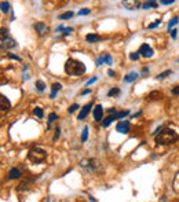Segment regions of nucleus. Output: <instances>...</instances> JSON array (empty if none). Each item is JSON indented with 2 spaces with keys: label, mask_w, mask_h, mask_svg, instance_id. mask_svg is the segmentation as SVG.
Wrapping results in <instances>:
<instances>
[{
  "label": "nucleus",
  "mask_w": 179,
  "mask_h": 202,
  "mask_svg": "<svg viewBox=\"0 0 179 202\" xmlns=\"http://www.w3.org/2000/svg\"><path fill=\"white\" fill-rule=\"evenodd\" d=\"M65 73L69 74V76H81L86 73V65L81 62V61H77L75 58H69L66 62H65Z\"/></svg>",
  "instance_id": "nucleus-1"
},
{
  "label": "nucleus",
  "mask_w": 179,
  "mask_h": 202,
  "mask_svg": "<svg viewBox=\"0 0 179 202\" xmlns=\"http://www.w3.org/2000/svg\"><path fill=\"white\" fill-rule=\"evenodd\" d=\"M179 135L175 131H172V129H160V132L157 133L156 136V143L157 144H163V146H167V144H172V143H175L176 140H178Z\"/></svg>",
  "instance_id": "nucleus-2"
},
{
  "label": "nucleus",
  "mask_w": 179,
  "mask_h": 202,
  "mask_svg": "<svg viewBox=\"0 0 179 202\" xmlns=\"http://www.w3.org/2000/svg\"><path fill=\"white\" fill-rule=\"evenodd\" d=\"M80 166L87 169L88 172H91V173H99V172L103 171V166H102L101 161L96 160V158H87V160H83V161L80 162Z\"/></svg>",
  "instance_id": "nucleus-3"
},
{
  "label": "nucleus",
  "mask_w": 179,
  "mask_h": 202,
  "mask_svg": "<svg viewBox=\"0 0 179 202\" xmlns=\"http://www.w3.org/2000/svg\"><path fill=\"white\" fill-rule=\"evenodd\" d=\"M28 160L33 164H41L47 160V153L46 150H43V148L40 147H33L29 150V153H28Z\"/></svg>",
  "instance_id": "nucleus-4"
},
{
  "label": "nucleus",
  "mask_w": 179,
  "mask_h": 202,
  "mask_svg": "<svg viewBox=\"0 0 179 202\" xmlns=\"http://www.w3.org/2000/svg\"><path fill=\"white\" fill-rule=\"evenodd\" d=\"M138 52H139V55L143 56V58H152L153 54H154L153 48L149 46V44H142V46L139 47V50H138Z\"/></svg>",
  "instance_id": "nucleus-5"
},
{
  "label": "nucleus",
  "mask_w": 179,
  "mask_h": 202,
  "mask_svg": "<svg viewBox=\"0 0 179 202\" xmlns=\"http://www.w3.org/2000/svg\"><path fill=\"white\" fill-rule=\"evenodd\" d=\"M33 28H35V30L37 32L39 36H44V34H47L50 32V28L44 22H36L33 25Z\"/></svg>",
  "instance_id": "nucleus-6"
},
{
  "label": "nucleus",
  "mask_w": 179,
  "mask_h": 202,
  "mask_svg": "<svg viewBox=\"0 0 179 202\" xmlns=\"http://www.w3.org/2000/svg\"><path fill=\"white\" fill-rule=\"evenodd\" d=\"M121 4H123L127 10H136V8L142 7V4H140L139 0H123Z\"/></svg>",
  "instance_id": "nucleus-7"
},
{
  "label": "nucleus",
  "mask_w": 179,
  "mask_h": 202,
  "mask_svg": "<svg viewBox=\"0 0 179 202\" xmlns=\"http://www.w3.org/2000/svg\"><path fill=\"white\" fill-rule=\"evenodd\" d=\"M11 109V102L8 101L7 96L0 93V111H7Z\"/></svg>",
  "instance_id": "nucleus-8"
},
{
  "label": "nucleus",
  "mask_w": 179,
  "mask_h": 202,
  "mask_svg": "<svg viewBox=\"0 0 179 202\" xmlns=\"http://www.w3.org/2000/svg\"><path fill=\"white\" fill-rule=\"evenodd\" d=\"M116 131L118 133H128L130 132V123L124 120V121H120V123H117L116 125Z\"/></svg>",
  "instance_id": "nucleus-9"
},
{
  "label": "nucleus",
  "mask_w": 179,
  "mask_h": 202,
  "mask_svg": "<svg viewBox=\"0 0 179 202\" xmlns=\"http://www.w3.org/2000/svg\"><path fill=\"white\" fill-rule=\"evenodd\" d=\"M32 180H25V181H22V183H19L18 184V187H17V191L18 193H29L32 188Z\"/></svg>",
  "instance_id": "nucleus-10"
},
{
  "label": "nucleus",
  "mask_w": 179,
  "mask_h": 202,
  "mask_svg": "<svg viewBox=\"0 0 179 202\" xmlns=\"http://www.w3.org/2000/svg\"><path fill=\"white\" fill-rule=\"evenodd\" d=\"M92 103H88V105H86V106H83V109L80 110V113H79V116H77V120H84L88 114H90V111H91V109H92Z\"/></svg>",
  "instance_id": "nucleus-11"
},
{
  "label": "nucleus",
  "mask_w": 179,
  "mask_h": 202,
  "mask_svg": "<svg viewBox=\"0 0 179 202\" xmlns=\"http://www.w3.org/2000/svg\"><path fill=\"white\" fill-rule=\"evenodd\" d=\"M92 116H94V120L95 121H102L103 118V107H102V105H96L95 106V109L92 111Z\"/></svg>",
  "instance_id": "nucleus-12"
},
{
  "label": "nucleus",
  "mask_w": 179,
  "mask_h": 202,
  "mask_svg": "<svg viewBox=\"0 0 179 202\" xmlns=\"http://www.w3.org/2000/svg\"><path fill=\"white\" fill-rule=\"evenodd\" d=\"M1 47L6 48V50H13V48L17 47V41L14 39H11V37H7V39H4L1 41Z\"/></svg>",
  "instance_id": "nucleus-13"
},
{
  "label": "nucleus",
  "mask_w": 179,
  "mask_h": 202,
  "mask_svg": "<svg viewBox=\"0 0 179 202\" xmlns=\"http://www.w3.org/2000/svg\"><path fill=\"white\" fill-rule=\"evenodd\" d=\"M22 176V172L19 171L18 168H13L11 171L8 172V179L10 180H14V179H19Z\"/></svg>",
  "instance_id": "nucleus-14"
},
{
  "label": "nucleus",
  "mask_w": 179,
  "mask_h": 202,
  "mask_svg": "<svg viewBox=\"0 0 179 202\" xmlns=\"http://www.w3.org/2000/svg\"><path fill=\"white\" fill-rule=\"evenodd\" d=\"M62 89V85L59 84V83H55V84H53V87H51V95H50V98L51 99H54L55 96H57V93H58V91H61Z\"/></svg>",
  "instance_id": "nucleus-15"
},
{
  "label": "nucleus",
  "mask_w": 179,
  "mask_h": 202,
  "mask_svg": "<svg viewBox=\"0 0 179 202\" xmlns=\"http://www.w3.org/2000/svg\"><path fill=\"white\" fill-rule=\"evenodd\" d=\"M86 40L88 43H98L101 40V36L99 34H95V33H88L86 36Z\"/></svg>",
  "instance_id": "nucleus-16"
},
{
  "label": "nucleus",
  "mask_w": 179,
  "mask_h": 202,
  "mask_svg": "<svg viewBox=\"0 0 179 202\" xmlns=\"http://www.w3.org/2000/svg\"><path fill=\"white\" fill-rule=\"evenodd\" d=\"M138 77H139V74H138L136 72H131V73H128V74L124 77V81L125 83H134Z\"/></svg>",
  "instance_id": "nucleus-17"
},
{
  "label": "nucleus",
  "mask_w": 179,
  "mask_h": 202,
  "mask_svg": "<svg viewBox=\"0 0 179 202\" xmlns=\"http://www.w3.org/2000/svg\"><path fill=\"white\" fill-rule=\"evenodd\" d=\"M157 6H158V4H157L156 0H148L146 3L142 4V8H143V10H149V8H156Z\"/></svg>",
  "instance_id": "nucleus-18"
},
{
  "label": "nucleus",
  "mask_w": 179,
  "mask_h": 202,
  "mask_svg": "<svg viewBox=\"0 0 179 202\" xmlns=\"http://www.w3.org/2000/svg\"><path fill=\"white\" fill-rule=\"evenodd\" d=\"M114 120H116V118H114V114H110V116H108L106 118H105V120H103V121H102V126L108 128V126H109V125L112 124V123H113Z\"/></svg>",
  "instance_id": "nucleus-19"
},
{
  "label": "nucleus",
  "mask_w": 179,
  "mask_h": 202,
  "mask_svg": "<svg viewBox=\"0 0 179 202\" xmlns=\"http://www.w3.org/2000/svg\"><path fill=\"white\" fill-rule=\"evenodd\" d=\"M113 114H114V118H116V120H118V118H124L125 116H128V114H130V110H123V111H114Z\"/></svg>",
  "instance_id": "nucleus-20"
},
{
  "label": "nucleus",
  "mask_w": 179,
  "mask_h": 202,
  "mask_svg": "<svg viewBox=\"0 0 179 202\" xmlns=\"http://www.w3.org/2000/svg\"><path fill=\"white\" fill-rule=\"evenodd\" d=\"M10 37V32H8L7 28H0V40L3 41L4 39Z\"/></svg>",
  "instance_id": "nucleus-21"
},
{
  "label": "nucleus",
  "mask_w": 179,
  "mask_h": 202,
  "mask_svg": "<svg viewBox=\"0 0 179 202\" xmlns=\"http://www.w3.org/2000/svg\"><path fill=\"white\" fill-rule=\"evenodd\" d=\"M0 10L4 13V14H7L8 11L11 10V6H10V3L8 1H3L1 4H0Z\"/></svg>",
  "instance_id": "nucleus-22"
},
{
  "label": "nucleus",
  "mask_w": 179,
  "mask_h": 202,
  "mask_svg": "<svg viewBox=\"0 0 179 202\" xmlns=\"http://www.w3.org/2000/svg\"><path fill=\"white\" fill-rule=\"evenodd\" d=\"M118 95H120V89L118 88H112V89H109V92H108L109 98H116Z\"/></svg>",
  "instance_id": "nucleus-23"
},
{
  "label": "nucleus",
  "mask_w": 179,
  "mask_h": 202,
  "mask_svg": "<svg viewBox=\"0 0 179 202\" xmlns=\"http://www.w3.org/2000/svg\"><path fill=\"white\" fill-rule=\"evenodd\" d=\"M36 88H37V91H39V92H43V91L46 89V84H44V81H43V80H37V81H36Z\"/></svg>",
  "instance_id": "nucleus-24"
},
{
  "label": "nucleus",
  "mask_w": 179,
  "mask_h": 202,
  "mask_svg": "<svg viewBox=\"0 0 179 202\" xmlns=\"http://www.w3.org/2000/svg\"><path fill=\"white\" fill-rule=\"evenodd\" d=\"M171 74H172V70H165V72H163L161 74H158L156 78H157V80H164V78L170 77Z\"/></svg>",
  "instance_id": "nucleus-25"
},
{
  "label": "nucleus",
  "mask_w": 179,
  "mask_h": 202,
  "mask_svg": "<svg viewBox=\"0 0 179 202\" xmlns=\"http://www.w3.org/2000/svg\"><path fill=\"white\" fill-rule=\"evenodd\" d=\"M33 114L36 117H39V118H43V117H44V111H43L41 107H35V109H33Z\"/></svg>",
  "instance_id": "nucleus-26"
},
{
  "label": "nucleus",
  "mask_w": 179,
  "mask_h": 202,
  "mask_svg": "<svg viewBox=\"0 0 179 202\" xmlns=\"http://www.w3.org/2000/svg\"><path fill=\"white\" fill-rule=\"evenodd\" d=\"M88 139V126H84L83 132H81V143H86Z\"/></svg>",
  "instance_id": "nucleus-27"
},
{
  "label": "nucleus",
  "mask_w": 179,
  "mask_h": 202,
  "mask_svg": "<svg viewBox=\"0 0 179 202\" xmlns=\"http://www.w3.org/2000/svg\"><path fill=\"white\" fill-rule=\"evenodd\" d=\"M148 98H149V101H153V99H158V98H161V93H160V92H156V91H154V92L150 93Z\"/></svg>",
  "instance_id": "nucleus-28"
},
{
  "label": "nucleus",
  "mask_w": 179,
  "mask_h": 202,
  "mask_svg": "<svg viewBox=\"0 0 179 202\" xmlns=\"http://www.w3.org/2000/svg\"><path fill=\"white\" fill-rule=\"evenodd\" d=\"M72 17H73V13H72V11H68V13L61 14V15H59V19H69V18H72Z\"/></svg>",
  "instance_id": "nucleus-29"
},
{
  "label": "nucleus",
  "mask_w": 179,
  "mask_h": 202,
  "mask_svg": "<svg viewBox=\"0 0 179 202\" xmlns=\"http://www.w3.org/2000/svg\"><path fill=\"white\" fill-rule=\"evenodd\" d=\"M178 22H179V18H178V17H174L171 21L168 22V29H171L172 26H175V25H176Z\"/></svg>",
  "instance_id": "nucleus-30"
},
{
  "label": "nucleus",
  "mask_w": 179,
  "mask_h": 202,
  "mask_svg": "<svg viewBox=\"0 0 179 202\" xmlns=\"http://www.w3.org/2000/svg\"><path fill=\"white\" fill-rule=\"evenodd\" d=\"M59 136H61V128H59V126H57V128H55V133H54V138H53V140H54V142H57V140L59 139Z\"/></svg>",
  "instance_id": "nucleus-31"
},
{
  "label": "nucleus",
  "mask_w": 179,
  "mask_h": 202,
  "mask_svg": "<svg viewBox=\"0 0 179 202\" xmlns=\"http://www.w3.org/2000/svg\"><path fill=\"white\" fill-rule=\"evenodd\" d=\"M139 52H138V51H136V52H131V54H130V59H131V61H138V59H139Z\"/></svg>",
  "instance_id": "nucleus-32"
},
{
  "label": "nucleus",
  "mask_w": 179,
  "mask_h": 202,
  "mask_svg": "<svg viewBox=\"0 0 179 202\" xmlns=\"http://www.w3.org/2000/svg\"><path fill=\"white\" fill-rule=\"evenodd\" d=\"M58 118V116H57V113H51L50 116H48V124H51V123H54L55 120Z\"/></svg>",
  "instance_id": "nucleus-33"
},
{
  "label": "nucleus",
  "mask_w": 179,
  "mask_h": 202,
  "mask_svg": "<svg viewBox=\"0 0 179 202\" xmlns=\"http://www.w3.org/2000/svg\"><path fill=\"white\" fill-rule=\"evenodd\" d=\"M103 58H105V63H106V65H112L113 61H112V56H110L109 54H105L103 55Z\"/></svg>",
  "instance_id": "nucleus-34"
},
{
  "label": "nucleus",
  "mask_w": 179,
  "mask_h": 202,
  "mask_svg": "<svg viewBox=\"0 0 179 202\" xmlns=\"http://www.w3.org/2000/svg\"><path fill=\"white\" fill-rule=\"evenodd\" d=\"M91 13V10L90 8H83V10H80L79 11V15H88Z\"/></svg>",
  "instance_id": "nucleus-35"
},
{
  "label": "nucleus",
  "mask_w": 179,
  "mask_h": 202,
  "mask_svg": "<svg viewBox=\"0 0 179 202\" xmlns=\"http://www.w3.org/2000/svg\"><path fill=\"white\" fill-rule=\"evenodd\" d=\"M160 23H161V21H160V19H157V21H154L153 23H150L148 28H149V29H154V28H157V26H158Z\"/></svg>",
  "instance_id": "nucleus-36"
},
{
  "label": "nucleus",
  "mask_w": 179,
  "mask_h": 202,
  "mask_svg": "<svg viewBox=\"0 0 179 202\" xmlns=\"http://www.w3.org/2000/svg\"><path fill=\"white\" fill-rule=\"evenodd\" d=\"M105 63V58H103V55H101L98 59H96V66H102Z\"/></svg>",
  "instance_id": "nucleus-37"
},
{
  "label": "nucleus",
  "mask_w": 179,
  "mask_h": 202,
  "mask_svg": "<svg viewBox=\"0 0 179 202\" xmlns=\"http://www.w3.org/2000/svg\"><path fill=\"white\" fill-rule=\"evenodd\" d=\"M79 107H80L79 105H72L69 109H68V111H69V113H75V111H76V110H77Z\"/></svg>",
  "instance_id": "nucleus-38"
},
{
  "label": "nucleus",
  "mask_w": 179,
  "mask_h": 202,
  "mask_svg": "<svg viewBox=\"0 0 179 202\" xmlns=\"http://www.w3.org/2000/svg\"><path fill=\"white\" fill-rule=\"evenodd\" d=\"M72 32H73V28H65V29H63V36H68Z\"/></svg>",
  "instance_id": "nucleus-39"
},
{
  "label": "nucleus",
  "mask_w": 179,
  "mask_h": 202,
  "mask_svg": "<svg viewBox=\"0 0 179 202\" xmlns=\"http://www.w3.org/2000/svg\"><path fill=\"white\" fill-rule=\"evenodd\" d=\"M96 80H98V77H92L91 80H88V81L86 83V87H88V85H91V84H94V83H95Z\"/></svg>",
  "instance_id": "nucleus-40"
},
{
  "label": "nucleus",
  "mask_w": 179,
  "mask_h": 202,
  "mask_svg": "<svg viewBox=\"0 0 179 202\" xmlns=\"http://www.w3.org/2000/svg\"><path fill=\"white\" fill-rule=\"evenodd\" d=\"M160 3L167 6V4H172V3H175V0H160Z\"/></svg>",
  "instance_id": "nucleus-41"
},
{
  "label": "nucleus",
  "mask_w": 179,
  "mask_h": 202,
  "mask_svg": "<svg viewBox=\"0 0 179 202\" xmlns=\"http://www.w3.org/2000/svg\"><path fill=\"white\" fill-rule=\"evenodd\" d=\"M8 58H11V59H14V61H21V58L19 56H17V55H13V54H8Z\"/></svg>",
  "instance_id": "nucleus-42"
},
{
  "label": "nucleus",
  "mask_w": 179,
  "mask_h": 202,
  "mask_svg": "<svg viewBox=\"0 0 179 202\" xmlns=\"http://www.w3.org/2000/svg\"><path fill=\"white\" fill-rule=\"evenodd\" d=\"M171 92H172V95H179V85L178 87H174Z\"/></svg>",
  "instance_id": "nucleus-43"
},
{
  "label": "nucleus",
  "mask_w": 179,
  "mask_h": 202,
  "mask_svg": "<svg viewBox=\"0 0 179 202\" xmlns=\"http://www.w3.org/2000/svg\"><path fill=\"white\" fill-rule=\"evenodd\" d=\"M176 36H178V30H176V29H172V30H171V37H172V39H176Z\"/></svg>",
  "instance_id": "nucleus-44"
},
{
  "label": "nucleus",
  "mask_w": 179,
  "mask_h": 202,
  "mask_svg": "<svg viewBox=\"0 0 179 202\" xmlns=\"http://www.w3.org/2000/svg\"><path fill=\"white\" fill-rule=\"evenodd\" d=\"M108 74H109V77H114V76H116V73H114V72H113L112 69L108 70Z\"/></svg>",
  "instance_id": "nucleus-45"
},
{
  "label": "nucleus",
  "mask_w": 179,
  "mask_h": 202,
  "mask_svg": "<svg viewBox=\"0 0 179 202\" xmlns=\"http://www.w3.org/2000/svg\"><path fill=\"white\" fill-rule=\"evenodd\" d=\"M88 93H91V89H90V88H87V89H84V91L81 92V95H88Z\"/></svg>",
  "instance_id": "nucleus-46"
},
{
  "label": "nucleus",
  "mask_w": 179,
  "mask_h": 202,
  "mask_svg": "<svg viewBox=\"0 0 179 202\" xmlns=\"http://www.w3.org/2000/svg\"><path fill=\"white\" fill-rule=\"evenodd\" d=\"M63 29H65V26H62V25H59V26H58V28L55 29V32H62Z\"/></svg>",
  "instance_id": "nucleus-47"
},
{
  "label": "nucleus",
  "mask_w": 179,
  "mask_h": 202,
  "mask_svg": "<svg viewBox=\"0 0 179 202\" xmlns=\"http://www.w3.org/2000/svg\"><path fill=\"white\" fill-rule=\"evenodd\" d=\"M142 73H143V74L149 73V69H148V68H143V69H142Z\"/></svg>",
  "instance_id": "nucleus-48"
},
{
  "label": "nucleus",
  "mask_w": 179,
  "mask_h": 202,
  "mask_svg": "<svg viewBox=\"0 0 179 202\" xmlns=\"http://www.w3.org/2000/svg\"><path fill=\"white\" fill-rule=\"evenodd\" d=\"M108 111L112 114V113H114V111H116V109H114V107H110V109H108Z\"/></svg>",
  "instance_id": "nucleus-49"
}]
</instances>
